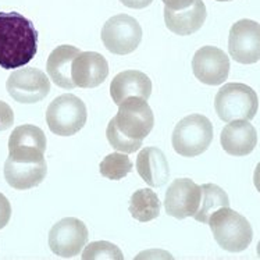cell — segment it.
<instances>
[{
    "label": "cell",
    "instance_id": "cell-1",
    "mask_svg": "<svg viewBox=\"0 0 260 260\" xmlns=\"http://www.w3.org/2000/svg\"><path fill=\"white\" fill-rule=\"evenodd\" d=\"M37 52L38 31L34 22L17 11H0V67H24Z\"/></svg>",
    "mask_w": 260,
    "mask_h": 260
},
{
    "label": "cell",
    "instance_id": "cell-2",
    "mask_svg": "<svg viewBox=\"0 0 260 260\" xmlns=\"http://www.w3.org/2000/svg\"><path fill=\"white\" fill-rule=\"evenodd\" d=\"M216 242L227 252H242L252 242L253 231L246 218L231 207H221L209 218Z\"/></svg>",
    "mask_w": 260,
    "mask_h": 260
},
{
    "label": "cell",
    "instance_id": "cell-3",
    "mask_svg": "<svg viewBox=\"0 0 260 260\" xmlns=\"http://www.w3.org/2000/svg\"><path fill=\"white\" fill-rule=\"evenodd\" d=\"M213 141V124L203 114L184 117L173 131L171 142L177 153L184 157H195L206 152Z\"/></svg>",
    "mask_w": 260,
    "mask_h": 260
},
{
    "label": "cell",
    "instance_id": "cell-4",
    "mask_svg": "<svg viewBox=\"0 0 260 260\" xmlns=\"http://www.w3.org/2000/svg\"><path fill=\"white\" fill-rule=\"evenodd\" d=\"M214 109L224 122L255 118L259 110V98L250 86L238 82L225 84L214 98Z\"/></svg>",
    "mask_w": 260,
    "mask_h": 260
},
{
    "label": "cell",
    "instance_id": "cell-5",
    "mask_svg": "<svg viewBox=\"0 0 260 260\" xmlns=\"http://www.w3.org/2000/svg\"><path fill=\"white\" fill-rule=\"evenodd\" d=\"M86 118L85 103L73 93H64L56 98L46 110L49 129L58 137L75 135L84 128Z\"/></svg>",
    "mask_w": 260,
    "mask_h": 260
},
{
    "label": "cell",
    "instance_id": "cell-6",
    "mask_svg": "<svg viewBox=\"0 0 260 260\" xmlns=\"http://www.w3.org/2000/svg\"><path fill=\"white\" fill-rule=\"evenodd\" d=\"M118 133L125 135L133 141H142L153 129L154 116L148 102L139 98L131 96L118 105V112L112 118Z\"/></svg>",
    "mask_w": 260,
    "mask_h": 260
},
{
    "label": "cell",
    "instance_id": "cell-7",
    "mask_svg": "<svg viewBox=\"0 0 260 260\" xmlns=\"http://www.w3.org/2000/svg\"><path fill=\"white\" fill-rule=\"evenodd\" d=\"M142 41V28L134 17L117 14L102 28V42L109 52L118 56L133 53Z\"/></svg>",
    "mask_w": 260,
    "mask_h": 260
},
{
    "label": "cell",
    "instance_id": "cell-8",
    "mask_svg": "<svg viewBox=\"0 0 260 260\" xmlns=\"http://www.w3.org/2000/svg\"><path fill=\"white\" fill-rule=\"evenodd\" d=\"M7 93L18 103L32 105L43 101L50 92V81L43 71L34 67L18 69L6 82Z\"/></svg>",
    "mask_w": 260,
    "mask_h": 260
},
{
    "label": "cell",
    "instance_id": "cell-9",
    "mask_svg": "<svg viewBox=\"0 0 260 260\" xmlns=\"http://www.w3.org/2000/svg\"><path fill=\"white\" fill-rule=\"evenodd\" d=\"M88 235L85 223L75 217H66L49 231V246L56 256L71 259L80 255L88 244Z\"/></svg>",
    "mask_w": 260,
    "mask_h": 260
},
{
    "label": "cell",
    "instance_id": "cell-10",
    "mask_svg": "<svg viewBox=\"0 0 260 260\" xmlns=\"http://www.w3.org/2000/svg\"><path fill=\"white\" fill-rule=\"evenodd\" d=\"M46 135L32 124L14 128L9 138V159L22 163H38L45 160Z\"/></svg>",
    "mask_w": 260,
    "mask_h": 260
},
{
    "label": "cell",
    "instance_id": "cell-11",
    "mask_svg": "<svg viewBox=\"0 0 260 260\" xmlns=\"http://www.w3.org/2000/svg\"><path fill=\"white\" fill-rule=\"evenodd\" d=\"M230 56L241 64L257 63L260 58V25L253 20L234 22L229 37Z\"/></svg>",
    "mask_w": 260,
    "mask_h": 260
},
{
    "label": "cell",
    "instance_id": "cell-12",
    "mask_svg": "<svg viewBox=\"0 0 260 260\" xmlns=\"http://www.w3.org/2000/svg\"><path fill=\"white\" fill-rule=\"evenodd\" d=\"M202 199L201 185L195 184L189 178H177L166 193L165 207L169 216L178 220L193 217L198 212Z\"/></svg>",
    "mask_w": 260,
    "mask_h": 260
},
{
    "label": "cell",
    "instance_id": "cell-13",
    "mask_svg": "<svg viewBox=\"0 0 260 260\" xmlns=\"http://www.w3.org/2000/svg\"><path fill=\"white\" fill-rule=\"evenodd\" d=\"M192 71L206 85H221L230 74V58L221 49L203 46L192 58Z\"/></svg>",
    "mask_w": 260,
    "mask_h": 260
},
{
    "label": "cell",
    "instance_id": "cell-14",
    "mask_svg": "<svg viewBox=\"0 0 260 260\" xmlns=\"http://www.w3.org/2000/svg\"><path fill=\"white\" fill-rule=\"evenodd\" d=\"M109 75V63L96 52H81L73 61L71 77L75 86L92 89L106 81Z\"/></svg>",
    "mask_w": 260,
    "mask_h": 260
},
{
    "label": "cell",
    "instance_id": "cell-15",
    "mask_svg": "<svg viewBox=\"0 0 260 260\" xmlns=\"http://www.w3.org/2000/svg\"><path fill=\"white\" fill-rule=\"evenodd\" d=\"M221 146L231 156L242 157L255 150L259 142L256 128L246 120H233L221 131Z\"/></svg>",
    "mask_w": 260,
    "mask_h": 260
},
{
    "label": "cell",
    "instance_id": "cell-16",
    "mask_svg": "<svg viewBox=\"0 0 260 260\" xmlns=\"http://www.w3.org/2000/svg\"><path fill=\"white\" fill-rule=\"evenodd\" d=\"M152 95V81L148 75L138 70H125L113 78L110 96L117 106L131 96H139L148 101Z\"/></svg>",
    "mask_w": 260,
    "mask_h": 260
},
{
    "label": "cell",
    "instance_id": "cell-17",
    "mask_svg": "<svg viewBox=\"0 0 260 260\" xmlns=\"http://www.w3.org/2000/svg\"><path fill=\"white\" fill-rule=\"evenodd\" d=\"M3 173L7 184L11 188L18 191H25L42 184L48 174V166H46V160L38 163H22L7 157Z\"/></svg>",
    "mask_w": 260,
    "mask_h": 260
},
{
    "label": "cell",
    "instance_id": "cell-18",
    "mask_svg": "<svg viewBox=\"0 0 260 260\" xmlns=\"http://www.w3.org/2000/svg\"><path fill=\"white\" fill-rule=\"evenodd\" d=\"M207 11L203 0H195L188 9L170 10L165 7V22L173 34L186 37L198 32L206 21Z\"/></svg>",
    "mask_w": 260,
    "mask_h": 260
},
{
    "label": "cell",
    "instance_id": "cell-19",
    "mask_svg": "<svg viewBox=\"0 0 260 260\" xmlns=\"http://www.w3.org/2000/svg\"><path fill=\"white\" fill-rule=\"evenodd\" d=\"M137 171L141 178L152 188L163 186L169 181L170 169L165 153L159 148L148 146L137 157Z\"/></svg>",
    "mask_w": 260,
    "mask_h": 260
},
{
    "label": "cell",
    "instance_id": "cell-20",
    "mask_svg": "<svg viewBox=\"0 0 260 260\" xmlns=\"http://www.w3.org/2000/svg\"><path fill=\"white\" fill-rule=\"evenodd\" d=\"M81 53V50L71 45H61L52 50L49 54L46 71L50 80L63 89H74L75 85L71 77V66L74 58Z\"/></svg>",
    "mask_w": 260,
    "mask_h": 260
},
{
    "label": "cell",
    "instance_id": "cell-21",
    "mask_svg": "<svg viewBox=\"0 0 260 260\" xmlns=\"http://www.w3.org/2000/svg\"><path fill=\"white\" fill-rule=\"evenodd\" d=\"M161 203L156 192L152 189H138L131 195L128 210L135 220L148 223L159 217Z\"/></svg>",
    "mask_w": 260,
    "mask_h": 260
},
{
    "label": "cell",
    "instance_id": "cell-22",
    "mask_svg": "<svg viewBox=\"0 0 260 260\" xmlns=\"http://www.w3.org/2000/svg\"><path fill=\"white\" fill-rule=\"evenodd\" d=\"M202 189V199L198 212L193 214L197 221L203 224L209 223V218L212 214L221 207H230V199L227 192L216 184H203L201 185Z\"/></svg>",
    "mask_w": 260,
    "mask_h": 260
},
{
    "label": "cell",
    "instance_id": "cell-23",
    "mask_svg": "<svg viewBox=\"0 0 260 260\" xmlns=\"http://www.w3.org/2000/svg\"><path fill=\"white\" fill-rule=\"evenodd\" d=\"M133 161L129 160L127 154L116 152V153L107 154L106 157L102 160L99 171L107 180L120 181L133 171Z\"/></svg>",
    "mask_w": 260,
    "mask_h": 260
},
{
    "label": "cell",
    "instance_id": "cell-24",
    "mask_svg": "<svg viewBox=\"0 0 260 260\" xmlns=\"http://www.w3.org/2000/svg\"><path fill=\"white\" fill-rule=\"evenodd\" d=\"M82 260H124L122 252L117 245L107 241H96L86 244V248L82 252Z\"/></svg>",
    "mask_w": 260,
    "mask_h": 260
},
{
    "label": "cell",
    "instance_id": "cell-25",
    "mask_svg": "<svg viewBox=\"0 0 260 260\" xmlns=\"http://www.w3.org/2000/svg\"><path fill=\"white\" fill-rule=\"evenodd\" d=\"M106 137L107 141H109V144L112 145L117 152H121V153H134V152H137V150L142 146V141H133V139H128L125 135H122L121 133H118V129H117L116 125H114V121H113V120H110L109 125H107Z\"/></svg>",
    "mask_w": 260,
    "mask_h": 260
},
{
    "label": "cell",
    "instance_id": "cell-26",
    "mask_svg": "<svg viewBox=\"0 0 260 260\" xmlns=\"http://www.w3.org/2000/svg\"><path fill=\"white\" fill-rule=\"evenodd\" d=\"M14 122V112L6 102L0 101V131H6Z\"/></svg>",
    "mask_w": 260,
    "mask_h": 260
},
{
    "label": "cell",
    "instance_id": "cell-27",
    "mask_svg": "<svg viewBox=\"0 0 260 260\" xmlns=\"http://www.w3.org/2000/svg\"><path fill=\"white\" fill-rule=\"evenodd\" d=\"M11 217V205L9 199L0 192V230L5 229Z\"/></svg>",
    "mask_w": 260,
    "mask_h": 260
},
{
    "label": "cell",
    "instance_id": "cell-28",
    "mask_svg": "<svg viewBox=\"0 0 260 260\" xmlns=\"http://www.w3.org/2000/svg\"><path fill=\"white\" fill-rule=\"evenodd\" d=\"M165 3V7L170 10H184L188 9L195 0H161Z\"/></svg>",
    "mask_w": 260,
    "mask_h": 260
},
{
    "label": "cell",
    "instance_id": "cell-29",
    "mask_svg": "<svg viewBox=\"0 0 260 260\" xmlns=\"http://www.w3.org/2000/svg\"><path fill=\"white\" fill-rule=\"evenodd\" d=\"M120 2L129 9H137V10L145 9L153 3V0H120Z\"/></svg>",
    "mask_w": 260,
    "mask_h": 260
},
{
    "label": "cell",
    "instance_id": "cell-30",
    "mask_svg": "<svg viewBox=\"0 0 260 260\" xmlns=\"http://www.w3.org/2000/svg\"><path fill=\"white\" fill-rule=\"evenodd\" d=\"M217 2H231V0H217Z\"/></svg>",
    "mask_w": 260,
    "mask_h": 260
}]
</instances>
